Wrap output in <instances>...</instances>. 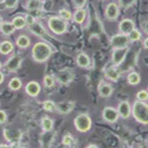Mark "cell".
<instances>
[{
    "instance_id": "60d3db41",
    "label": "cell",
    "mask_w": 148,
    "mask_h": 148,
    "mask_svg": "<svg viewBox=\"0 0 148 148\" xmlns=\"http://www.w3.org/2000/svg\"><path fill=\"white\" fill-rule=\"evenodd\" d=\"M3 80H4V75H3V73H2V72H0V84L3 82Z\"/></svg>"
},
{
    "instance_id": "9c48e42d",
    "label": "cell",
    "mask_w": 148,
    "mask_h": 148,
    "mask_svg": "<svg viewBox=\"0 0 148 148\" xmlns=\"http://www.w3.org/2000/svg\"><path fill=\"white\" fill-rule=\"evenodd\" d=\"M119 14H120V9L119 6L116 3L112 2L110 3L106 8V16L109 20H116L118 18Z\"/></svg>"
},
{
    "instance_id": "4fadbf2b",
    "label": "cell",
    "mask_w": 148,
    "mask_h": 148,
    "mask_svg": "<svg viewBox=\"0 0 148 148\" xmlns=\"http://www.w3.org/2000/svg\"><path fill=\"white\" fill-rule=\"evenodd\" d=\"M74 105L75 104L73 102H69V101L61 102L58 103V104H56V110H57L61 114H68L73 110Z\"/></svg>"
},
{
    "instance_id": "ba28073f",
    "label": "cell",
    "mask_w": 148,
    "mask_h": 148,
    "mask_svg": "<svg viewBox=\"0 0 148 148\" xmlns=\"http://www.w3.org/2000/svg\"><path fill=\"white\" fill-rule=\"evenodd\" d=\"M126 52H127V47H121V49H116L113 52V62L116 65L121 64L125 60L126 56Z\"/></svg>"
},
{
    "instance_id": "ab89813d",
    "label": "cell",
    "mask_w": 148,
    "mask_h": 148,
    "mask_svg": "<svg viewBox=\"0 0 148 148\" xmlns=\"http://www.w3.org/2000/svg\"><path fill=\"white\" fill-rule=\"evenodd\" d=\"M143 45H144V47L145 49H148V38H146V39L144 40V42H143Z\"/></svg>"
},
{
    "instance_id": "ac0fdd59",
    "label": "cell",
    "mask_w": 148,
    "mask_h": 148,
    "mask_svg": "<svg viewBox=\"0 0 148 148\" xmlns=\"http://www.w3.org/2000/svg\"><path fill=\"white\" fill-rule=\"evenodd\" d=\"M4 136L8 141H16L19 140L21 137V132L19 130H4Z\"/></svg>"
},
{
    "instance_id": "ffe728a7",
    "label": "cell",
    "mask_w": 148,
    "mask_h": 148,
    "mask_svg": "<svg viewBox=\"0 0 148 148\" xmlns=\"http://www.w3.org/2000/svg\"><path fill=\"white\" fill-rule=\"evenodd\" d=\"M15 30L16 29L13 26V24L8 23V22H3L1 25V27H0V31H1V33L5 36H9V35L13 34Z\"/></svg>"
},
{
    "instance_id": "74e56055",
    "label": "cell",
    "mask_w": 148,
    "mask_h": 148,
    "mask_svg": "<svg viewBox=\"0 0 148 148\" xmlns=\"http://www.w3.org/2000/svg\"><path fill=\"white\" fill-rule=\"evenodd\" d=\"M25 21H26V24H27V25H29V26L33 25V24L36 22L35 17H34V16L31 15V14H27V15L25 16Z\"/></svg>"
},
{
    "instance_id": "6da1fadb",
    "label": "cell",
    "mask_w": 148,
    "mask_h": 148,
    "mask_svg": "<svg viewBox=\"0 0 148 148\" xmlns=\"http://www.w3.org/2000/svg\"><path fill=\"white\" fill-rule=\"evenodd\" d=\"M51 49L46 42H37L33 47L32 56L37 62H45L51 56Z\"/></svg>"
},
{
    "instance_id": "3957f363",
    "label": "cell",
    "mask_w": 148,
    "mask_h": 148,
    "mask_svg": "<svg viewBox=\"0 0 148 148\" xmlns=\"http://www.w3.org/2000/svg\"><path fill=\"white\" fill-rule=\"evenodd\" d=\"M47 25H49V29L52 33L56 35H62L67 30V23L65 20L52 16L47 21Z\"/></svg>"
},
{
    "instance_id": "9a60e30c",
    "label": "cell",
    "mask_w": 148,
    "mask_h": 148,
    "mask_svg": "<svg viewBox=\"0 0 148 148\" xmlns=\"http://www.w3.org/2000/svg\"><path fill=\"white\" fill-rule=\"evenodd\" d=\"M57 79L60 83L67 85L73 80V74L68 70H61L57 74Z\"/></svg>"
},
{
    "instance_id": "7bdbcfd3",
    "label": "cell",
    "mask_w": 148,
    "mask_h": 148,
    "mask_svg": "<svg viewBox=\"0 0 148 148\" xmlns=\"http://www.w3.org/2000/svg\"><path fill=\"white\" fill-rule=\"evenodd\" d=\"M2 23H3V19H2V17H1V16H0V27H1Z\"/></svg>"
},
{
    "instance_id": "44dd1931",
    "label": "cell",
    "mask_w": 148,
    "mask_h": 148,
    "mask_svg": "<svg viewBox=\"0 0 148 148\" xmlns=\"http://www.w3.org/2000/svg\"><path fill=\"white\" fill-rule=\"evenodd\" d=\"M105 74H106L107 78H109L112 81H118L119 78H120V72L114 67L108 68L106 70V72H105Z\"/></svg>"
},
{
    "instance_id": "bcb514c9",
    "label": "cell",
    "mask_w": 148,
    "mask_h": 148,
    "mask_svg": "<svg viewBox=\"0 0 148 148\" xmlns=\"http://www.w3.org/2000/svg\"><path fill=\"white\" fill-rule=\"evenodd\" d=\"M4 1V0H0V2H3Z\"/></svg>"
},
{
    "instance_id": "1f68e13d",
    "label": "cell",
    "mask_w": 148,
    "mask_h": 148,
    "mask_svg": "<svg viewBox=\"0 0 148 148\" xmlns=\"http://www.w3.org/2000/svg\"><path fill=\"white\" fill-rule=\"evenodd\" d=\"M59 15H60L61 19H63V20H65V21L70 20V19L72 18V14L68 10H66V9H61V10H59Z\"/></svg>"
},
{
    "instance_id": "e0dca14e",
    "label": "cell",
    "mask_w": 148,
    "mask_h": 148,
    "mask_svg": "<svg viewBox=\"0 0 148 148\" xmlns=\"http://www.w3.org/2000/svg\"><path fill=\"white\" fill-rule=\"evenodd\" d=\"M76 62H77V64L80 67L87 68L88 66L90 65V58L87 54L81 52V53L78 54L77 57H76Z\"/></svg>"
},
{
    "instance_id": "d590c367",
    "label": "cell",
    "mask_w": 148,
    "mask_h": 148,
    "mask_svg": "<svg viewBox=\"0 0 148 148\" xmlns=\"http://www.w3.org/2000/svg\"><path fill=\"white\" fill-rule=\"evenodd\" d=\"M53 83H54V79L51 75H47L46 77L44 78V84L46 87H47V88L52 87V86H53Z\"/></svg>"
},
{
    "instance_id": "277c9868",
    "label": "cell",
    "mask_w": 148,
    "mask_h": 148,
    "mask_svg": "<svg viewBox=\"0 0 148 148\" xmlns=\"http://www.w3.org/2000/svg\"><path fill=\"white\" fill-rule=\"evenodd\" d=\"M74 125H75L76 130L78 131H80V132H87L91 128L92 121L87 114H81L75 118Z\"/></svg>"
},
{
    "instance_id": "f35d334b",
    "label": "cell",
    "mask_w": 148,
    "mask_h": 148,
    "mask_svg": "<svg viewBox=\"0 0 148 148\" xmlns=\"http://www.w3.org/2000/svg\"><path fill=\"white\" fill-rule=\"evenodd\" d=\"M6 120H7L6 113L4 111H1V110H0V123H5Z\"/></svg>"
},
{
    "instance_id": "603a6c76",
    "label": "cell",
    "mask_w": 148,
    "mask_h": 148,
    "mask_svg": "<svg viewBox=\"0 0 148 148\" xmlns=\"http://www.w3.org/2000/svg\"><path fill=\"white\" fill-rule=\"evenodd\" d=\"M85 17H86V11L83 8L77 9L75 13H74V15H73L74 21H75L76 23H78V24H82L83 21L85 20Z\"/></svg>"
},
{
    "instance_id": "5bb4252c",
    "label": "cell",
    "mask_w": 148,
    "mask_h": 148,
    "mask_svg": "<svg viewBox=\"0 0 148 148\" xmlns=\"http://www.w3.org/2000/svg\"><path fill=\"white\" fill-rule=\"evenodd\" d=\"M29 27H30V30H31V32H32L33 34L39 36V37H42V38L47 37V36L49 37V35H47L46 29L42 27V24H40V23H38V22H35L34 24H33V25L29 26Z\"/></svg>"
},
{
    "instance_id": "d6a6232c",
    "label": "cell",
    "mask_w": 148,
    "mask_h": 148,
    "mask_svg": "<svg viewBox=\"0 0 148 148\" xmlns=\"http://www.w3.org/2000/svg\"><path fill=\"white\" fill-rule=\"evenodd\" d=\"M62 143H63V145H65V146H71V145H73L74 139H73L72 135H70V134L64 135L62 138Z\"/></svg>"
},
{
    "instance_id": "d4e9b609",
    "label": "cell",
    "mask_w": 148,
    "mask_h": 148,
    "mask_svg": "<svg viewBox=\"0 0 148 148\" xmlns=\"http://www.w3.org/2000/svg\"><path fill=\"white\" fill-rule=\"evenodd\" d=\"M12 24H13V26L15 27V29H17V30H21V29H23L27 25L25 21V18L21 17V16H18V17L14 18L13 20H12Z\"/></svg>"
},
{
    "instance_id": "f1b7e54d",
    "label": "cell",
    "mask_w": 148,
    "mask_h": 148,
    "mask_svg": "<svg viewBox=\"0 0 148 148\" xmlns=\"http://www.w3.org/2000/svg\"><path fill=\"white\" fill-rule=\"evenodd\" d=\"M21 86H22V82H21V80L19 78H12L10 82H9V88L11 90H14V91L19 90L21 88Z\"/></svg>"
},
{
    "instance_id": "7402d4cb",
    "label": "cell",
    "mask_w": 148,
    "mask_h": 148,
    "mask_svg": "<svg viewBox=\"0 0 148 148\" xmlns=\"http://www.w3.org/2000/svg\"><path fill=\"white\" fill-rule=\"evenodd\" d=\"M14 47L12 45L11 42H8V40H4L0 44V52L2 54H8L13 51Z\"/></svg>"
},
{
    "instance_id": "8d00e7d4",
    "label": "cell",
    "mask_w": 148,
    "mask_h": 148,
    "mask_svg": "<svg viewBox=\"0 0 148 148\" xmlns=\"http://www.w3.org/2000/svg\"><path fill=\"white\" fill-rule=\"evenodd\" d=\"M71 1H72L73 6L75 7L76 9H80L85 6L87 0H71Z\"/></svg>"
},
{
    "instance_id": "cb8c5ba5",
    "label": "cell",
    "mask_w": 148,
    "mask_h": 148,
    "mask_svg": "<svg viewBox=\"0 0 148 148\" xmlns=\"http://www.w3.org/2000/svg\"><path fill=\"white\" fill-rule=\"evenodd\" d=\"M16 44L21 49H26L30 46V39L27 37V36H24V35H21L19 36L16 40Z\"/></svg>"
},
{
    "instance_id": "52a82bcc",
    "label": "cell",
    "mask_w": 148,
    "mask_h": 148,
    "mask_svg": "<svg viewBox=\"0 0 148 148\" xmlns=\"http://www.w3.org/2000/svg\"><path fill=\"white\" fill-rule=\"evenodd\" d=\"M103 118L108 123H116L119 119V112L112 107H107L103 111Z\"/></svg>"
},
{
    "instance_id": "d6986e66",
    "label": "cell",
    "mask_w": 148,
    "mask_h": 148,
    "mask_svg": "<svg viewBox=\"0 0 148 148\" xmlns=\"http://www.w3.org/2000/svg\"><path fill=\"white\" fill-rule=\"evenodd\" d=\"M26 8L30 11L40 10L42 8V0H28Z\"/></svg>"
},
{
    "instance_id": "ee69618b",
    "label": "cell",
    "mask_w": 148,
    "mask_h": 148,
    "mask_svg": "<svg viewBox=\"0 0 148 148\" xmlns=\"http://www.w3.org/2000/svg\"><path fill=\"white\" fill-rule=\"evenodd\" d=\"M0 147H8V145H6V144H0Z\"/></svg>"
},
{
    "instance_id": "b9f144b4",
    "label": "cell",
    "mask_w": 148,
    "mask_h": 148,
    "mask_svg": "<svg viewBox=\"0 0 148 148\" xmlns=\"http://www.w3.org/2000/svg\"><path fill=\"white\" fill-rule=\"evenodd\" d=\"M144 31H145V33L148 35V22L145 24V26H144Z\"/></svg>"
},
{
    "instance_id": "83f0119b",
    "label": "cell",
    "mask_w": 148,
    "mask_h": 148,
    "mask_svg": "<svg viewBox=\"0 0 148 148\" xmlns=\"http://www.w3.org/2000/svg\"><path fill=\"white\" fill-rule=\"evenodd\" d=\"M127 37L130 40L131 42H137L138 40H140V38H141V34H140V32L136 29H133L132 31H130V33L127 34Z\"/></svg>"
},
{
    "instance_id": "5b68a950",
    "label": "cell",
    "mask_w": 148,
    "mask_h": 148,
    "mask_svg": "<svg viewBox=\"0 0 148 148\" xmlns=\"http://www.w3.org/2000/svg\"><path fill=\"white\" fill-rule=\"evenodd\" d=\"M128 39L127 35L125 34H116L112 37L111 39V45L112 47H116V49H121V47H127Z\"/></svg>"
},
{
    "instance_id": "f6af8a7d",
    "label": "cell",
    "mask_w": 148,
    "mask_h": 148,
    "mask_svg": "<svg viewBox=\"0 0 148 148\" xmlns=\"http://www.w3.org/2000/svg\"><path fill=\"white\" fill-rule=\"evenodd\" d=\"M88 147H97V146H96V145H89Z\"/></svg>"
},
{
    "instance_id": "4dcf8cb0",
    "label": "cell",
    "mask_w": 148,
    "mask_h": 148,
    "mask_svg": "<svg viewBox=\"0 0 148 148\" xmlns=\"http://www.w3.org/2000/svg\"><path fill=\"white\" fill-rule=\"evenodd\" d=\"M42 108H44L45 111L52 112L53 110H56V104L52 101H46L42 104Z\"/></svg>"
},
{
    "instance_id": "30bf717a",
    "label": "cell",
    "mask_w": 148,
    "mask_h": 148,
    "mask_svg": "<svg viewBox=\"0 0 148 148\" xmlns=\"http://www.w3.org/2000/svg\"><path fill=\"white\" fill-rule=\"evenodd\" d=\"M119 116H121L123 119H127L131 114V107L130 103L126 101H123L120 103L118 108Z\"/></svg>"
},
{
    "instance_id": "e575fe53",
    "label": "cell",
    "mask_w": 148,
    "mask_h": 148,
    "mask_svg": "<svg viewBox=\"0 0 148 148\" xmlns=\"http://www.w3.org/2000/svg\"><path fill=\"white\" fill-rule=\"evenodd\" d=\"M136 97L139 101L144 102V101H146V100H148V92L145 91V90H140V91L137 93Z\"/></svg>"
},
{
    "instance_id": "2e32d148",
    "label": "cell",
    "mask_w": 148,
    "mask_h": 148,
    "mask_svg": "<svg viewBox=\"0 0 148 148\" xmlns=\"http://www.w3.org/2000/svg\"><path fill=\"white\" fill-rule=\"evenodd\" d=\"M98 91H99L100 96L103 98H108L112 95L113 93V88H112L111 85H109L108 83H101L99 85V88H98Z\"/></svg>"
},
{
    "instance_id": "f546056e",
    "label": "cell",
    "mask_w": 148,
    "mask_h": 148,
    "mask_svg": "<svg viewBox=\"0 0 148 148\" xmlns=\"http://www.w3.org/2000/svg\"><path fill=\"white\" fill-rule=\"evenodd\" d=\"M135 1H136V0H119V4H120L121 7L126 9L132 6L133 4L135 3Z\"/></svg>"
},
{
    "instance_id": "7dc6e473",
    "label": "cell",
    "mask_w": 148,
    "mask_h": 148,
    "mask_svg": "<svg viewBox=\"0 0 148 148\" xmlns=\"http://www.w3.org/2000/svg\"><path fill=\"white\" fill-rule=\"evenodd\" d=\"M0 68H1V63H0Z\"/></svg>"
},
{
    "instance_id": "484cf974",
    "label": "cell",
    "mask_w": 148,
    "mask_h": 148,
    "mask_svg": "<svg viewBox=\"0 0 148 148\" xmlns=\"http://www.w3.org/2000/svg\"><path fill=\"white\" fill-rule=\"evenodd\" d=\"M127 82L130 83V85H132V86L137 85L138 83L140 82L139 74L136 73V72H130L127 75Z\"/></svg>"
},
{
    "instance_id": "836d02e7",
    "label": "cell",
    "mask_w": 148,
    "mask_h": 148,
    "mask_svg": "<svg viewBox=\"0 0 148 148\" xmlns=\"http://www.w3.org/2000/svg\"><path fill=\"white\" fill-rule=\"evenodd\" d=\"M19 0H4L3 3H4V6L8 9H12V8H15L17 6Z\"/></svg>"
},
{
    "instance_id": "8992f818",
    "label": "cell",
    "mask_w": 148,
    "mask_h": 148,
    "mask_svg": "<svg viewBox=\"0 0 148 148\" xmlns=\"http://www.w3.org/2000/svg\"><path fill=\"white\" fill-rule=\"evenodd\" d=\"M21 63H22V57L20 56H13L6 61L4 67L8 71H16L20 67Z\"/></svg>"
},
{
    "instance_id": "8fae6325",
    "label": "cell",
    "mask_w": 148,
    "mask_h": 148,
    "mask_svg": "<svg viewBox=\"0 0 148 148\" xmlns=\"http://www.w3.org/2000/svg\"><path fill=\"white\" fill-rule=\"evenodd\" d=\"M119 28H120V31L123 34L127 35L130 31H132L133 29L135 28V24L132 20H130V19H125V20H123L120 23Z\"/></svg>"
},
{
    "instance_id": "4316f807",
    "label": "cell",
    "mask_w": 148,
    "mask_h": 148,
    "mask_svg": "<svg viewBox=\"0 0 148 148\" xmlns=\"http://www.w3.org/2000/svg\"><path fill=\"white\" fill-rule=\"evenodd\" d=\"M42 130L46 131V132L51 131L52 130V127H53V121L49 118H44L42 120Z\"/></svg>"
},
{
    "instance_id": "7c38bea8",
    "label": "cell",
    "mask_w": 148,
    "mask_h": 148,
    "mask_svg": "<svg viewBox=\"0 0 148 148\" xmlns=\"http://www.w3.org/2000/svg\"><path fill=\"white\" fill-rule=\"evenodd\" d=\"M40 91V86L38 82L36 81H31L26 85V92L28 95L32 97H36L39 95V93Z\"/></svg>"
},
{
    "instance_id": "7a4b0ae2",
    "label": "cell",
    "mask_w": 148,
    "mask_h": 148,
    "mask_svg": "<svg viewBox=\"0 0 148 148\" xmlns=\"http://www.w3.org/2000/svg\"><path fill=\"white\" fill-rule=\"evenodd\" d=\"M131 113L138 123L148 125V105L145 104L143 101L138 100L134 102L131 108Z\"/></svg>"
}]
</instances>
